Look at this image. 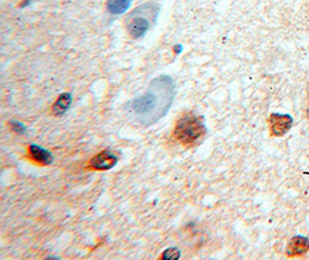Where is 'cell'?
<instances>
[{"label": "cell", "instance_id": "6da1fadb", "mask_svg": "<svg viewBox=\"0 0 309 260\" xmlns=\"http://www.w3.org/2000/svg\"><path fill=\"white\" fill-rule=\"evenodd\" d=\"M176 96L174 79L167 74L158 75L149 82L142 95L126 104L129 117L141 126H150L168 114Z\"/></svg>", "mask_w": 309, "mask_h": 260}, {"label": "cell", "instance_id": "7a4b0ae2", "mask_svg": "<svg viewBox=\"0 0 309 260\" xmlns=\"http://www.w3.org/2000/svg\"><path fill=\"white\" fill-rule=\"evenodd\" d=\"M159 7L156 4H145L137 7L126 19V30L132 38L144 37L149 30L150 26L156 22Z\"/></svg>", "mask_w": 309, "mask_h": 260}, {"label": "cell", "instance_id": "3957f363", "mask_svg": "<svg viewBox=\"0 0 309 260\" xmlns=\"http://www.w3.org/2000/svg\"><path fill=\"white\" fill-rule=\"evenodd\" d=\"M206 133V126L200 117L195 115H185L176 123L174 135L184 146H191L197 140L203 138Z\"/></svg>", "mask_w": 309, "mask_h": 260}, {"label": "cell", "instance_id": "277c9868", "mask_svg": "<svg viewBox=\"0 0 309 260\" xmlns=\"http://www.w3.org/2000/svg\"><path fill=\"white\" fill-rule=\"evenodd\" d=\"M117 163H118L117 155L113 153L112 150L106 149L100 151V153L95 155L94 158L90 160L89 167L98 171H107L113 169L114 167H116Z\"/></svg>", "mask_w": 309, "mask_h": 260}, {"label": "cell", "instance_id": "5b68a950", "mask_svg": "<svg viewBox=\"0 0 309 260\" xmlns=\"http://www.w3.org/2000/svg\"><path fill=\"white\" fill-rule=\"evenodd\" d=\"M270 123L271 133L275 137H281V135L286 134L292 127L293 119L288 115H280V114H272L269 118Z\"/></svg>", "mask_w": 309, "mask_h": 260}, {"label": "cell", "instance_id": "8992f818", "mask_svg": "<svg viewBox=\"0 0 309 260\" xmlns=\"http://www.w3.org/2000/svg\"><path fill=\"white\" fill-rule=\"evenodd\" d=\"M28 150L30 158L33 159L35 162L38 163V165L50 166L53 165L55 161V156L50 150L36 145V143H31L28 147Z\"/></svg>", "mask_w": 309, "mask_h": 260}, {"label": "cell", "instance_id": "52a82bcc", "mask_svg": "<svg viewBox=\"0 0 309 260\" xmlns=\"http://www.w3.org/2000/svg\"><path fill=\"white\" fill-rule=\"evenodd\" d=\"M309 251V239L303 236H294L287 245L288 257H301Z\"/></svg>", "mask_w": 309, "mask_h": 260}, {"label": "cell", "instance_id": "ba28073f", "mask_svg": "<svg viewBox=\"0 0 309 260\" xmlns=\"http://www.w3.org/2000/svg\"><path fill=\"white\" fill-rule=\"evenodd\" d=\"M73 97L71 93H63L58 96L57 101L53 106V113L55 116L64 115L67 110L70 109L71 104H72Z\"/></svg>", "mask_w": 309, "mask_h": 260}, {"label": "cell", "instance_id": "9c48e42d", "mask_svg": "<svg viewBox=\"0 0 309 260\" xmlns=\"http://www.w3.org/2000/svg\"><path fill=\"white\" fill-rule=\"evenodd\" d=\"M131 3L132 0H108L107 10L113 15H121L130 9Z\"/></svg>", "mask_w": 309, "mask_h": 260}, {"label": "cell", "instance_id": "30bf717a", "mask_svg": "<svg viewBox=\"0 0 309 260\" xmlns=\"http://www.w3.org/2000/svg\"><path fill=\"white\" fill-rule=\"evenodd\" d=\"M182 255L181 250L176 246H170L168 249H166L162 254L160 255V259L162 260H177L180 259Z\"/></svg>", "mask_w": 309, "mask_h": 260}, {"label": "cell", "instance_id": "8fae6325", "mask_svg": "<svg viewBox=\"0 0 309 260\" xmlns=\"http://www.w3.org/2000/svg\"><path fill=\"white\" fill-rule=\"evenodd\" d=\"M10 125L12 127V130H13L15 133H18V134H25L27 132V127L25 126V124H22L21 122L12 121L10 122Z\"/></svg>", "mask_w": 309, "mask_h": 260}, {"label": "cell", "instance_id": "7c38bea8", "mask_svg": "<svg viewBox=\"0 0 309 260\" xmlns=\"http://www.w3.org/2000/svg\"><path fill=\"white\" fill-rule=\"evenodd\" d=\"M174 51H175L176 55H180L182 51H183V46L181 45V44H177V45H175V47H174Z\"/></svg>", "mask_w": 309, "mask_h": 260}, {"label": "cell", "instance_id": "4fadbf2b", "mask_svg": "<svg viewBox=\"0 0 309 260\" xmlns=\"http://www.w3.org/2000/svg\"><path fill=\"white\" fill-rule=\"evenodd\" d=\"M307 116H308V118H309V97H308V108H307Z\"/></svg>", "mask_w": 309, "mask_h": 260}]
</instances>
